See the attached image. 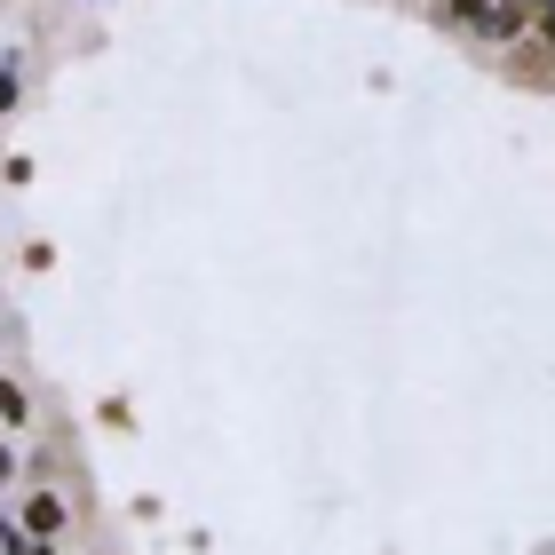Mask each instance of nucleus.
I'll return each mask as SVG.
<instances>
[{
  "mask_svg": "<svg viewBox=\"0 0 555 555\" xmlns=\"http://www.w3.org/2000/svg\"><path fill=\"white\" fill-rule=\"evenodd\" d=\"M24 524H32V532H56V524H64V508H56V500H32V508H24Z\"/></svg>",
  "mask_w": 555,
  "mask_h": 555,
  "instance_id": "obj_1",
  "label": "nucleus"
}]
</instances>
